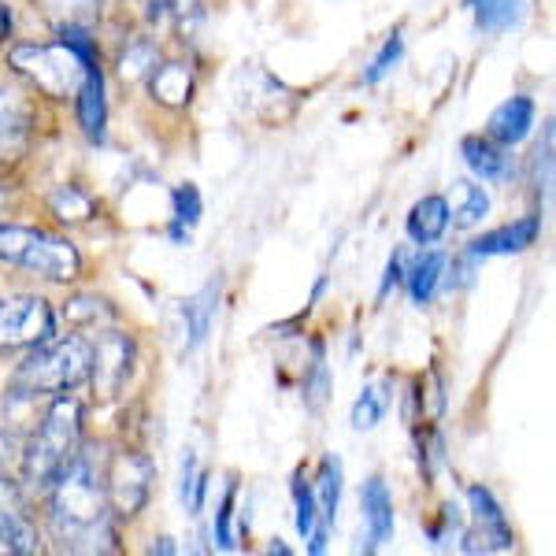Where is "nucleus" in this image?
Listing matches in <instances>:
<instances>
[{"label":"nucleus","mask_w":556,"mask_h":556,"mask_svg":"<svg viewBox=\"0 0 556 556\" xmlns=\"http://www.w3.org/2000/svg\"><path fill=\"white\" fill-rule=\"evenodd\" d=\"M390 390H393L390 379H379V382L364 386L361 397H356V405H353V427L356 430H371V427L382 424L386 408H390V397H393Z\"/></svg>","instance_id":"nucleus-24"},{"label":"nucleus","mask_w":556,"mask_h":556,"mask_svg":"<svg viewBox=\"0 0 556 556\" xmlns=\"http://www.w3.org/2000/svg\"><path fill=\"white\" fill-rule=\"evenodd\" d=\"M34 112L20 93H12L8 86H0V141H12V146H26V134H30Z\"/></svg>","instance_id":"nucleus-18"},{"label":"nucleus","mask_w":556,"mask_h":556,"mask_svg":"<svg viewBox=\"0 0 556 556\" xmlns=\"http://www.w3.org/2000/svg\"><path fill=\"white\" fill-rule=\"evenodd\" d=\"M201 223V193H197V186H178L175 190V219H172V238L175 241H186L190 238V230Z\"/></svg>","instance_id":"nucleus-27"},{"label":"nucleus","mask_w":556,"mask_h":556,"mask_svg":"<svg viewBox=\"0 0 556 556\" xmlns=\"http://www.w3.org/2000/svg\"><path fill=\"white\" fill-rule=\"evenodd\" d=\"M204 493H208V475L197 471V456L186 453V464H182V505L190 508L193 516L201 513Z\"/></svg>","instance_id":"nucleus-28"},{"label":"nucleus","mask_w":556,"mask_h":556,"mask_svg":"<svg viewBox=\"0 0 556 556\" xmlns=\"http://www.w3.org/2000/svg\"><path fill=\"white\" fill-rule=\"evenodd\" d=\"M56 334V316H52L49 301L34 298V293H15V298H0V353H20L34 349Z\"/></svg>","instance_id":"nucleus-7"},{"label":"nucleus","mask_w":556,"mask_h":556,"mask_svg":"<svg viewBox=\"0 0 556 556\" xmlns=\"http://www.w3.org/2000/svg\"><path fill=\"white\" fill-rule=\"evenodd\" d=\"M327 367H323V349L316 345V364H312V382H304V405L319 408L323 397H327Z\"/></svg>","instance_id":"nucleus-33"},{"label":"nucleus","mask_w":556,"mask_h":556,"mask_svg":"<svg viewBox=\"0 0 556 556\" xmlns=\"http://www.w3.org/2000/svg\"><path fill=\"white\" fill-rule=\"evenodd\" d=\"M193 67L182 64V60H167V64H156L149 75V89L152 101H160L164 108H186L193 101Z\"/></svg>","instance_id":"nucleus-13"},{"label":"nucleus","mask_w":556,"mask_h":556,"mask_svg":"<svg viewBox=\"0 0 556 556\" xmlns=\"http://www.w3.org/2000/svg\"><path fill=\"white\" fill-rule=\"evenodd\" d=\"M490 212V197L482 186L475 182H456L453 186V208H450V223L456 230H471L486 219Z\"/></svg>","instance_id":"nucleus-17"},{"label":"nucleus","mask_w":556,"mask_h":556,"mask_svg":"<svg viewBox=\"0 0 556 556\" xmlns=\"http://www.w3.org/2000/svg\"><path fill=\"white\" fill-rule=\"evenodd\" d=\"M8 64L15 67V75H23L34 89H41L52 101H75L78 86H83V60L67 49L64 41L56 45H15L8 52Z\"/></svg>","instance_id":"nucleus-5"},{"label":"nucleus","mask_w":556,"mask_h":556,"mask_svg":"<svg viewBox=\"0 0 556 556\" xmlns=\"http://www.w3.org/2000/svg\"><path fill=\"white\" fill-rule=\"evenodd\" d=\"M64 319L75 330H104L115 323V308L101 298H89V293H78L64 304Z\"/></svg>","instance_id":"nucleus-22"},{"label":"nucleus","mask_w":556,"mask_h":556,"mask_svg":"<svg viewBox=\"0 0 556 556\" xmlns=\"http://www.w3.org/2000/svg\"><path fill=\"white\" fill-rule=\"evenodd\" d=\"M468 505H471L475 527L460 531V549L464 553H501V549H513V545H516L513 527H508V519H505V513H501V505L493 501V493L486 486H471L468 490Z\"/></svg>","instance_id":"nucleus-9"},{"label":"nucleus","mask_w":556,"mask_h":556,"mask_svg":"<svg viewBox=\"0 0 556 556\" xmlns=\"http://www.w3.org/2000/svg\"><path fill=\"white\" fill-rule=\"evenodd\" d=\"M293 508H298L301 538H308L312 531H316V523H319V508H316V493H312V486L301 479V475L293 479Z\"/></svg>","instance_id":"nucleus-30"},{"label":"nucleus","mask_w":556,"mask_h":556,"mask_svg":"<svg viewBox=\"0 0 556 556\" xmlns=\"http://www.w3.org/2000/svg\"><path fill=\"white\" fill-rule=\"evenodd\" d=\"M468 8L475 12V26L482 34H505L519 23L523 0H468Z\"/></svg>","instance_id":"nucleus-20"},{"label":"nucleus","mask_w":556,"mask_h":556,"mask_svg":"<svg viewBox=\"0 0 556 556\" xmlns=\"http://www.w3.org/2000/svg\"><path fill=\"white\" fill-rule=\"evenodd\" d=\"M549 186H553V127L545 123L542 141L534 149V190L549 193Z\"/></svg>","instance_id":"nucleus-31"},{"label":"nucleus","mask_w":556,"mask_h":556,"mask_svg":"<svg viewBox=\"0 0 556 556\" xmlns=\"http://www.w3.org/2000/svg\"><path fill=\"white\" fill-rule=\"evenodd\" d=\"M405 230L416 245H434V241H442L445 230H450V201L438 197V193L416 201L408 212V219H405Z\"/></svg>","instance_id":"nucleus-14"},{"label":"nucleus","mask_w":556,"mask_h":556,"mask_svg":"<svg viewBox=\"0 0 556 556\" xmlns=\"http://www.w3.org/2000/svg\"><path fill=\"white\" fill-rule=\"evenodd\" d=\"M156 64H160V49H156V41H149V38H134L127 49L119 52L123 83H141V78L152 75Z\"/></svg>","instance_id":"nucleus-25"},{"label":"nucleus","mask_w":556,"mask_h":556,"mask_svg":"<svg viewBox=\"0 0 556 556\" xmlns=\"http://www.w3.org/2000/svg\"><path fill=\"white\" fill-rule=\"evenodd\" d=\"M49 208L60 223H67V227H83V223H89L97 215L93 197L86 190H78V186H60V190L49 197Z\"/></svg>","instance_id":"nucleus-23"},{"label":"nucleus","mask_w":556,"mask_h":556,"mask_svg":"<svg viewBox=\"0 0 556 556\" xmlns=\"http://www.w3.org/2000/svg\"><path fill=\"white\" fill-rule=\"evenodd\" d=\"M401 52H405V38H401V30H393L390 38H386L382 49H379V56L371 60V67L364 71V83H367V86L382 83V78L393 71V64L401 60Z\"/></svg>","instance_id":"nucleus-29"},{"label":"nucleus","mask_w":556,"mask_h":556,"mask_svg":"<svg viewBox=\"0 0 556 556\" xmlns=\"http://www.w3.org/2000/svg\"><path fill=\"white\" fill-rule=\"evenodd\" d=\"M338 505H342V460L338 456H323L316 482V508L323 527H330L338 519Z\"/></svg>","instance_id":"nucleus-19"},{"label":"nucleus","mask_w":556,"mask_h":556,"mask_svg":"<svg viewBox=\"0 0 556 556\" xmlns=\"http://www.w3.org/2000/svg\"><path fill=\"white\" fill-rule=\"evenodd\" d=\"M8 34H12V8L0 4V45L8 41Z\"/></svg>","instance_id":"nucleus-37"},{"label":"nucleus","mask_w":556,"mask_h":556,"mask_svg":"<svg viewBox=\"0 0 556 556\" xmlns=\"http://www.w3.org/2000/svg\"><path fill=\"white\" fill-rule=\"evenodd\" d=\"M49 519L52 534L64 549L97 553L101 542H115L112 508L104 493V468L93 464V453L78 450L71 468L49 486Z\"/></svg>","instance_id":"nucleus-1"},{"label":"nucleus","mask_w":556,"mask_h":556,"mask_svg":"<svg viewBox=\"0 0 556 556\" xmlns=\"http://www.w3.org/2000/svg\"><path fill=\"white\" fill-rule=\"evenodd\" d=\"M364 519H367V549H379L386 538L393 534V501L382 479H367L364 482Z\"/></svg>","instance_id":"nucleus-16"},{"label":"nucleus","mask_w":556,"mask_h":556,"mask_svg":"<svg viewBox=\"0 0 556 556\" xmlns=\"http://www.w3.org/2000/svg\"><path fill=\"white\" fill-rule=\"evenodd\" d=\"M442 271H445V256L442 253H427L419 256V264L408 271V293L416 304H430L434 298L438 282H442Z\"/></svg>","instance_id":"nucleus-26"},{"label":"nucleus","mask_w":556,"mask_h":556,"mask_svg":"<svg viewBox=\"0 0 556 556\" xmlns=\"http://www.w3.org/2000/svg\"><path fill=\"white\" fill-rule=\"evenodd\" d=\"M215 301H219V286H204L197 298L186 301V308H182V316H186V349H197L208 338V327H212V316H215Z\"/></svg>","instance_id":"nucleus-21"},{"label":"nucleus","mask_w":556,"mask_h":556,"mask_svg":"<svg viewBox=\"0 0 556 556\" xmlns=\"http://www.w3.org/2000/svg\"><path fill=\"white\" fill-rule=\"evenodd\" d=\"M134 361H138L134 338L115 327H104L93 345V356H89V386H93L97 401H115L127 390Z\"/></svg>","instance_id":"nucleus-8"},{"label":"nucleus","mask_w":556,"mask_h":556,"mask_svg":"<svg viewBox=\"0 0 556 556\" xmlns=\"http://www.w3.org/2000/svg\"><path fill=\"white\" fill-rule=\"evenodd\" d=\"M0 556H15L12 542H8V534H4V527H0Z\"/></svg>","instance_id":"nucleus-39"},{"label":"nucleus","mask_w":556,"mask_h":556,"mask_svg":"<svg viewBox=\"0 0 556 556\" xmlns=\"http://www.w3.org/2000/svg\"><path fill=\"white\" fill-rule=\"evenodd\" d=\"M152 460L138 450H119L104 460V493L115 519H134L149 505L152 493Z\"/></svg>","instance_id":"nucleus-6"},{"label":"nucleus","mask_w":556,"mask_h":556,"mask_svg":"<svg viewBox=\"0 0 556 556\" xmlns=\"http://www.w3.org/2000/svg\"><path fill=\"white\" fill-rule=\"evenodd\" d=\"M0 260L26 271L49 278V282H71L83 275V256L67 238L49 235L38 227H12L0 223Z\"/></svg>","instance_id":"nucleus-4"},{"label":"nucleus","mask_w":556,"mask_h":556,"mask_svg":"<svg viewBox=\"0 0 556 556\" xmlns=\"http://www.w3.org/2000/svg\"><path fill=\"white\" fill-rule=\"evenodd\" d=\"M538 235H542V215H527V219H516L508 227H497L490 235L475 238L468 253L479 260V256H505V253H523L531 249Z\"/></svg>","instance_id":"nucleus-11"},{"label":"nucleus","mask_w":556,"mask_h":556,"mask_svg":"<svg viewBox=\"0 0 556 556\" xmlns=\"http://www.w3.org/2000/svg\"><path fill=\"white\" fill-rule=\"evenodd\" d=\"M531 127H534V101L531 97H513V101L493 108V115L486 123V138L513 149L531 134Z\"/></svg>","instance_id":"nucleus-12"},{"label":"nucleus","mask_w":556,"mask_h":556,"mask_svg":"<svg viewBox=\"0 0 556 556\" xmlns=\"http://www.w3.org/2000/svg\"><path fill=\"white\" fill-rule=\"evenodd\" d=\"M89 356L93 345L83 334L49 338V342L34 345L30 356L12 371V397H56L71 393L83 382H89Z\"/></svg>","instance_id":"nucleus-3"},{"label":"nucleus","mask_w":556,"mask_h":556,"mask_svg":"<svg viewBox=\"0 0 556 556\" xmlns=\"http://www.w3.org/2000/svg\"><path fill=\"white\" fill-rule=\"evenodd\" d=\"M460 152H464V164L471 167V175L482 178V182L505 186L516 175V160L508 156V146H497L486 134H468L460 141Z\"/></svg>","instance_id":"nucleus-10"},{"label":"nucleus","mask_w":556,"mask_h":556,"mask_svg":"<svg viewBox=\"0 0 556 556\" xmlns=\"http://www.w3.org/2000/svg\"><path fill=\"white\" fill-rule=\"evenodd\" d=\"M397 282H401V253H393V256H390V264H386V278H382L379 298H386V293H390Z\"/></svg>","instance_id":"nucleus-36"},{"label":"nucleus","mask_w":556,"mask_h":556,"mask_svg":"<svg viewBox=\"0 0 556 556\" xmlns=\"http://www.w3.org/2000/svg\"><path fill=\"white\" fill-rule=\"evenodd\" d=\"M152 553H167V556H172V553H175L172 538H160V542H156V545H152Z\"/></svg>","instance_id":"nucleus-38"},{"label":"nucleus","mask_w":556,"mask_h":556,"mask_svg":"<svg viewBox=\"0 0 556 556\" xmlns=\"http://www.w3.org/2000/svg\"><path fill=\"white\" fill-rule=\"evenodd\" d=\"M235 497H238V482L230 479L227 490H223L219 513H215V545H219V549H230V545H235V534H230V519H235Z\"/></svg>","instance_id":"nucleus-32"},{"label":"nucleus","mask_w":556,"mask_h":556,"mask_svg":"<svg viewBox=\"0 0 556 556\" xmlns=\"http://www.w3.org/2000/svg\"><path fill=\"white\" fill-rule=\"evenodd\" d=\"M75 108H78V123L93 141L104 138V123H108V104H104V71L101 64L86 67L83 86L75 93Z\"/></svg>","instance_id":"nucleus-15"},{"label":"nucleus","mask_w":556,"mask_h":556,"mask_svg":"<svg viewBox=\"0 0 556 556\" xmlns=\"http://www.w3.org/2000/svg\"><path fill=\"white\" fill-rule=\"evenodd\" d=\"M45 4H49L56 15H64L67 23H83V20H89V15L97 12V4H101V0H45Z\"/></svg>","instance_id":"nucleus-35"},{"label":"nucleus","mask_w":556,"mask_h":556,"mask_svg":"<svg viewBox=\"0 0 556 556\" xmlns=\"http://www.w3.org/2000/svg\"><path fill=\"white\" fill-rule=\"evenodd\" d=\"M78 450H83V405L71 393H56L30 445L23 450V479L34 490H49L71 468Z\"/></svg>","instance_id":"nucleus-2"},{"label":"nucleus","mask_w":556,"mask_h":556,"mask_svg":"<svg viewBox=\"0 0 556 556\" xmlns=\"http://www.w3.org/2000/svg\"><path fill=\"white\" fill-rule=\"evenodd\" d=\"M0 513H30L23 486L8 471H0Z\"/></svg>","instance_id":"nucleus-34"}]
</instances>
